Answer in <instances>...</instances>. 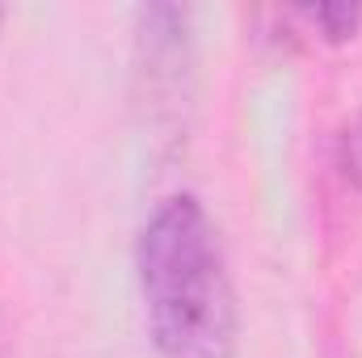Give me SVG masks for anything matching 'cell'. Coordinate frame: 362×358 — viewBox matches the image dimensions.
<instances>
[{
	"label": "cell",
	"mask_w": 362,
	"mask_h": 358,
	"mask_svg": "<svg viewBox=\"0 0 362 358\" xmlns=\"http://www.w3.org/2000/svg\"><path fill=\"white\" fill-rule=\"evenodd\" d=\"M303 17H308L312 25H320L329 42H346V38H354L358 25H362V8L358 4H316V8H303Z\"/></svg>",
	"instance_id": "7a4b0ae2"
},
{
	"label": "cell",
	"mask_w": 362,
	"mask_h": 358,
	"mask_svg": "<svg viewBox=\"0 0 362 358\" xmlns=\"http://www.w3.org/2000/svg\"><path fill=\"white\" fill-rule=\"evenodd\" d=\"M139 287L160 358H232L236 299L202 202L169 198L139 236Z\"/></svg>",
	"instance_id": "6da1fadb"
}]
</instances>
